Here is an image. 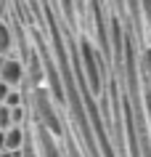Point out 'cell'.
<instances>
[{"instance_id": "2", "label": "cell", "mask_w": 151, "mask_h": 157, "mask_svg": "<svg viewBox=\"0 0 151 157\" xmlns=\"http://www.w3.org/2000/svg\"><path fill=\"white\" fill-rule=\"evenodd\" d=\"M21 144H24V128L21 125H8L3 131V147L8 149V152H19Z\"/></svg>"}, {"instance_id": "5", "label": "cell", "mask_w": 151, "mask_h": 157, "mask_svg": "<svg viewBox=\"0 0 151 157\" xmlns=\"http://www.w3.org/2000/svg\"><path fill=\"white\" fill-rule=\"evenodd\" d=\"M0 19H5V0H0Z\"/></svg>"}, {"instance_id": "4", "label": "cell", "mask_w": 151, "mask_h": 157, "mask_svg": "<svg viewBox=\"0 0 151 157\" xmlns=\"http://www.w3.org/2000/svg\"><path fill=\"white\" fill-rule=\"evenodd\" d=\"M0 157H19V152H8V149H0Z\"/></svg>"}, {"instance_id": "3", "label": "cell", "mask_w": 151, "mask_h": 157, "mask_svg": "<svg viewBox=\"0 0 151 157\" xmlns=\"http://www.w3.org/2000/svg\"><path fill=\"white\" fill-rule=\"evenodd\" d=\"M13 48V35H11V27L5 19H0V53L8 56V51Z\"/></svg>"}, {"instance_id": "6", "label": "cell", "mask_w": 151, "mask_h": 157, "mask_svg": "<svg viewBox=\"0 0 151 157\" xmlns=\"http://www.w3.org/2000/svg\"><path fill=\"white\" fill-rule=\"evenodd\" d=\"M0 149H5V147H3V131H0Z\"/></svg>"}, {"instance_id": "1", "label": "cell", "mask_w": 151, "mask_h": 157, "mask_svg": "<svg viewBox=\"0 0 151 157\" xmlns=\"http://www.w3.org/2000/svg\"><path fill=\"white\" fill-rule=\"evenodd\" d=\"M21 77H24V67H21V61H19L16 56H5L3 67H0V80L8 83L11 88H19Z\"/></svg>"}]
</instances>
